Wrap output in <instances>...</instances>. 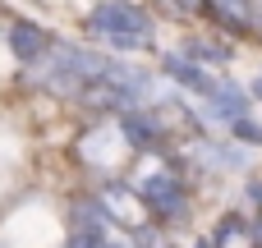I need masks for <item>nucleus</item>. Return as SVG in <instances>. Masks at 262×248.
I'll return each instance as SVG.
<instances>
[{"instance_id": "obj_1", "label": "nucleus", "mask_w": 262, "mask_h": 248, "mask_svg": "<svg viewBox=\"0 0 262 248\" xmlns=\"http://www.w3.org/2000/svg\"><path fill=\"white\" fill-rule=\"evenodd\" d=\"M88 32L115 51H143L152 41V18L138 9V5H124V0H101L92 14H88Z\"/></svg>"}, {"instance_id": "obj_2", "label": "nucleus", "mask_w": 262, "mask_h": 248, "mask_svg": "<svg viewBox=\"0 0 262 248\" xmlns=\"http://www.w3.org/2000/svg\"><path fill=\"white\" fill-rule=\"evenodd\" d=\"M138 198L152 216H184V193H180V179L157 170L147 179H138Z\"/></svg>"}, {"instance_id": "obj_3", "label": "nucleus", "mask_w": 262, "mask_h": 248, "mask_svg": "<svg viewBox=\"0 0 262 248\" xmlns=\"http://www.w3.org/2000/svg\"><path fill=\"white\" fill-rule=\"evenodd\" d=\"M9 51H14L23 64H41V55L51 51V37H46L37 23H14V32H9Z\"/></svg>"}, {"instance_id": "obj_4", "label": "nucleus", "mask_w": 262, "mask_h": 248, "mask_svg": "<svg viewBox=\"0 0 262 248\" xmlns=\"http://www.w3.org/2000/svg\"><path fill=\"white\" fill-rule=\"evenodd\" d=\"M166 74L175 78V83H184V87H193V92H203V97H212V78L203 74V64L198 60H189V55H166Z\"/></svg>"}, {"instance_id": "obj_5", "label": "nucleus", "mask_w": 262, "mask_h": 248, "mask_svg": "<svg viewBox=\"0 0 262 248\" xmlns=\"http://www.w3.org/2000/svg\"><path fill=\"white\" fill-rule=\"evenodd\" d=\"M207 101H212V115H216V120H226V124L244 120V110H249V97H244L239 87H230V83H216Z\"/></svg>"}, {"instance_id": "obj_6", "label": "nucleus", "mask_w": 262, "mask_h": 248, "mask_svg": "<svg viewBox=\"0 0 262 248\" xmlns=\"http://www.w3.org/2000/svg\"><path fill=\"white\" fill-rule=\"evenodd\" d=\"M216 248H258V230L244 216H226L216 226Z\"/></svg>"}, {"instance_id": "obj_7", "label": "nucleus", "mask_w": 262, "mask_h": 248, "mask_svg": "<svg viewBox=\"0 0 262 248\" xmlns=\"http://www.w3.org/2000/svg\"><path fill=\"white\" fill-rule=\"evenodd\" d=\"M124 133H129V143H134V147H147V152L161 143L157 120H152V115H138V110H129V115H124Z\"/></svg>"}, {"instance_id": "obj_8", "label": "nucleus", "mask_w": 262, "mask_h": 248, "mask_svg": "<svg viewBox=\"0 0 262 248\" xmlns=\"http://www.w3.org/2000/svg\"><path fill=\"white\" fill-rule=\"evenodd\" d=\"M212 14L230 28H253V0H207Z\"/></svg>"}, {"instance_id": "obj_9", "label": "nucleus", "mask_w": 262, "mask_h": 248, "mask_svg": "<svg viewBox=\"0 0 262 248\" xmlns=\"http://www.w3.org/2000/svg\"><path fill=\"white\" fill-rule=\"evenodd\" d=\"M230 129H235V138H239V143H253V147L262 143V124H253L249 115H244V120H235Z\"/></svg>"}, {"instance_id": "obj_10", "label": "nucleus", "mask_w": 262, "mask_h": 248, "mask_svg": "<svg viewBox=\"0 0 262 248\" xmlns=\"http://www.w3.org/2000/svg\"><path fill=\"white\" fill-rule=\"evenodd\" d=\"M253 28H262V0H253Z\"/></svg>"}, {"instance_id": "obj_11", "label": "nucleus", "mask_w": 262, "mask_h": 248, "mask_svg": "<svg viewBox=\"0 0 262 248\" xmlns=\"http://www.w3.org/2000/svg\"><path fill=\"white\" fill-rule=\"evenodd\" d=\"M175 5H180V9H198V0H175Z\"/></svg>"}, {"instance_id": "obj_12", "label": "nucleus", "mask_w": 262, "mask_h": 248, "mask_svg": "<svg viewBox=\"0 0 262 248\" xmlns=\"http://www.w3.org/2000/svg\"><path fill=\"white\" fill-rule=\"evenodd\" d=\"M253 97H262V78H258V83H253Z\"/></svg>"}, {"instance_id": "obj_13", "label": "nucleus", "mask_w": 262, "mask_h": 248, "mask_svg": "<svg viewBox=\"0 0 262 248\" xmlns=\"http://www.w3.org/2000/svg\"><path fill=\"white\" fill-rule=\"evenodd\" d=\"M198 248H207V244H198Z\"/></svg>"}]
</instances>
